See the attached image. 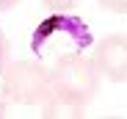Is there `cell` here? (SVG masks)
<instances>
[{
	"label": "cell",
	"mask_w": 127,
	"mask_h": 119,
	"mask_svg": "<svg viewBox=\"0 0 127 119\" xmlns=\"http://www.w3.org/2000/svg\"><path fill=\"white\" fill-rule=\"evenodd\" d=\"M99 86V69L83 53H69L55 61L50 75V97L44 103H58V108L44 105V116H75L91 103Z\"/></svg>",
	"instance_id": "6da1fadb"
},
{
	"label": "cell",
	"mask_w": 127,
	"mask_h": 119,
	"mask_svg": "<svg viewBox=\"0 0 127 119\" xmlns=\"http://www.w3.org/2000/svg\"><path fill=\"white\" fill-rule=\"evenodd\" d=\"M91 31L80 17L55 11L47 19H41L33 31L31 39V50L39 58H64L69 53H83L86 47H91Z\"/></svg>",
	"instance_id": "7a4b0ae2"
},
{
	"label": "cell",
	"mask_w": 127,
	"mask_h": 119,
	"mask_svg": "<svg viewBox=\"0 0 127 119\" xmlns=\"http://www.w3.org/2000/svg\"><path fill=\"white\" fill-rule=\"evenodd\" d=\"M3 97L17 105H36L50 97V72L36 61H14L0 75Z\"/></svg>",
	"instance_id": "3957f363"
},
{
	"label": "cell",
	"mask_w": 127,
	"mask_h": 119,
	"mask_svg": "<svg viewBox=\"0 0 127 119\" xmlns=\"http://www.w3.org/2000/svg\"><path fill=\"white\" fill-rule=\"evenodd\" d=\"M91 61L99 69V75H105L111 83H124L127 80V39L119 33L105 36L99 44H94Z\"/></svg>",
	"instance_id": "277c9868"
},
{
	"label": "cell",
	"mask_w": 127,
	"mask_h": 119,
	"mask_svg": "<svg viewBox=\"0 0 127 119\" xmlns=\"http://www.w3.org/2000/svg\"><path fill=\"white\" fill-rule=\"evenodd\" d=\"M11 64V44H8V36L6 31L0 28V75H3V69Z\"/></svg>",
	"instance_id": "5b68a950"
},
{
	"label": "cell",
	"mask_w": 127,
	"mask_h": 119,
	"mask_svg": "<svg viewBox=\"0 0 127 119\" xmlns=\"http://www.w3.org/2000/svg\"><path fill=\"white\" fill-rule=\"evenodd\" d=\"M44 3V8H50V11H69V8H75L80 0H41Z\"/></svg>",
	"instance_id": "8992f818"
},
{
	"label": "cell",
	"mask_w": 127,
	"mask_h": 119,
	"mask_svg": "<svg viewBox=\"0 0 127 119\" xmlns=\"http://www.w3.org/2000/svg\"><path fill=\"white\" fill-rule=\"evenodd\" d=\"M99 3L113 8V11H127V0H99Z\"/></svg>",
	"instance_id": "52a82bcc"
},
{
	"label": "cell",
	"mask_w": 127,
	"mask_h": 119,
	"mask_svg": "<svg viewBox=\"0 0 127 119\" xmlns=\"http://www.w3.org/2000/svg\"><path fill=\"white\" fill-rule=\"evenodd\" d=\"M19 3V0H0V8H3V11H8V8H14Z\"/></svg>",
	"instance_id": "ba28073f"
},
{
	"label": "cell",
	"mask_w": 127,
	"mask_h": 119,
	"mask_svg": "<svg viewBox=\"0 0 127 119\" xmlns=\"http://www.w3.org/2000/svg\"><path fill=\"white\" fill-rule=\"evenodd\" d=\"M0 116H3V103H0Z\"/></svg>",
	"instance_id": "9c48e42d"
},
{
	"label": "cell",
	"mask_w": 127,
	"mask_h": 119,
	"mask_svg": "<svg viewBox=\"0 0 127 119\" xmlns=\"http://www.w3.org/2000/svg\"><path fill=\"white\" fill-rule=\"evenodd\" d=\"M0 11H3V8H0Z\"/></svg>",
	"instance_id": "30bf717a"
}]
</instances>
